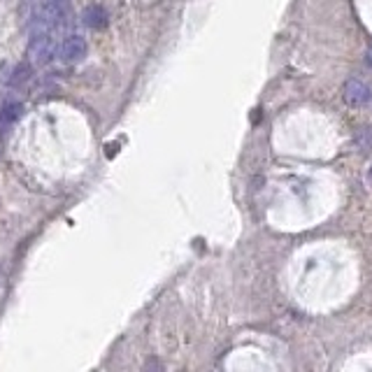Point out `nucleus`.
<instances>
[{
	"label": "nucleus",
	"instance_id": "1",
	"mask_svg": "<svg viewBox=\"0 0 372 372\" xmlns=\"http://www.w3.org/2000/svg\"><path fill=\"white\" fill-rule=\"evenodd\" d=\"M29 52H31V59L36 61L38 65L52 63L54 54H56V40H54V24L49 22V19H45L42 15L38 17L36 26H33Z\"/></svg>",
	"mask_w": 372,
	"mask_h": 372
},
{
	"label": "nucleus",
	"instance_id": "2",
	"mask_svg": "<svg viewBox=\"0 0 372 372\" xmlns=\"http://www.w3.org/2000/svg\"><path fill=\"white\" fill-rule=\"evenodd\" d=\"M342 98L351 107H363L370 102L372 93H370V86L363 84L361 79H347V84L342 86Z\"/></svg>",
	"mask_w": 372,
	"mask_h": 372
},
{
	"label": "nucleus",
	"instance_id": "3",
	"mask_svg": "<svg viewBox=\"0 0 372 372\" xmlns=\"http://www.w3.org/2000/svg\"><path fill=\"white\" fill-rule=\"evenodd\" d=\"M88 52V45L86 40L82 36H68L63 38V42H61V56H63L65 61H70V63H77V61H84Z\"/></svg>",
	"mask_w": 372,
	"mask_h": 372
},
{
	"label": "nucleus",
	"instance_id": "4",
	"mask_svg": "<svg viewBox=\"0 0 372 372\" xmlns=\"http://www.w3.org/2000/svg\"><path fill=\"white\" fill-rule=\"evenodd\" d=\"M84 22L91 29H105L107 26V12L100 5H91V8L84 10Z\"/></svg>",
	"mask_w": 372,
	"mask_h": 372
},
{
	"label": "nucleus",
	"instance_id": "5",
	"mask_svg": "<svg viewBox=\"0 0 372 372\" xmlns=\"http://www.w3.org/2000/svg\"><path fill=\"white\" fill-rule=\"evenodd\" d=\"M22 112H24V105L10 102V105L3 109V114H0V126H10V123H15L19 116H22Z\"/></svg>",
	"mask_w": 372,
	"mask_h": 372
},
{
	"label": "nucleus",
	"instance_id": "6",
	"mask_svg": "<svg viewBox=\"0 0 372 372\" xmlns=\"http://www.w3.org/2000/svg\"><path fill=\"white\" fill-rule=\"evenodd\" d=\"M365 63H368V65L372 68V47H370L368 52H365Z\"/></svg>",
	"mask_w": 372,
	"mask_h": 372
},
{
	"label": "nucleus",
	"instance_id": "7",
	"mask_svg": "<svg viewBox=\"0 0 372 372\" xmlns=\"http://www.w3.org/2000/svg\"><path fill=\"white\" fill-rule=\"evenodd\" d=\"M370 177H372V170H370Z\"/></svg>",
	"mask_w": 372,
	"mask_h": 372
}]
</instances>
